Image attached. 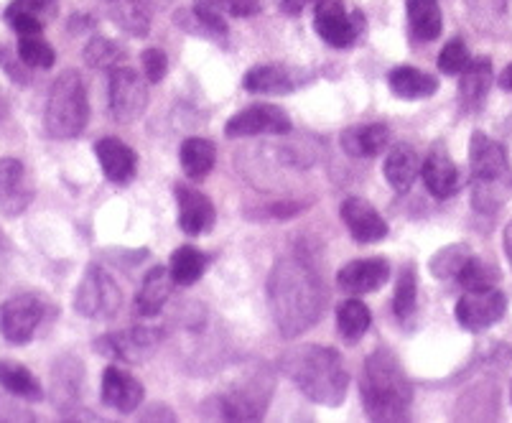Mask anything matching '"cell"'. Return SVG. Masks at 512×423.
<instances>
[{
	"label": "cell",
	"instance_id": "7402d4cb",
	"mask_svg": "<svg viewBox=\"0 0 512 423\" xmlns=\"http://www.w3.org/2000/svg\"><path fill=\"white\" fill-rule=\"evenodd\" d=\"M174 276H171L169 268L153 266L151 271L143 276L141 291L136 296V316L141 319H151L164 311L166 301H169L171 291H174Z\"/></svg>",
	"mask_w": 512,
	"mask_h": 423
},
{
	"label": "cell",
	"instance_id": "4fadbf2b",
	"mask_svg": "<svg viewBox=\"0 0 512 423\" xmlns=\"http://www.w3.org/2000/svg\"><path fill=\"white\" fill-rule=\"evenodd\" d=\"M161 342V332L153 327H130L125 332L105 334L95 342V350L110 360L120 362H143L153 355L156 345Z\"/></svg>",
	"mask_w": 512,
	"mask_h": 423
},
{
	"label": "cell",
	"instance_id": "60d3db41",
	"mask_svg": "<svg viewBox=\"0 0 512 423\" xmlns=\"http://www.w3.org/2000/svg\"><path fill=\"white\" fill-rule=\"evenodd\" d=\"M202 3L232 18H250L263 8V0H202Z\"/></svg>",
	"mask_w": 512,
	"mask_h": 423
},
{
	"label": "cell",
	"instance_id": "ee69618b",
	"mask_svg": "<svg viewBox=\"0 0 512 423\" xmlns=\"http://www.w3.org/2000/svg\"><path fill=\"white\" fill-rule=\"evenodd\" d=\"M306 3H309V0H283L281 8L283 13H288V16H299V13L306 8Z\"/></svg>",
	"mask_w": 512,
	"mask_h": 423
},
{
	"label": "cell",
	"instance_id": "7c38bea8",
	"mask_svg": "<svg viewBox=\"0 0 512 423\" xmlns=\"http://www.w3.org/2000/svg\"><path fill=\"white\" fill-rule=\"evenodd\" d=\"M293 123L286 110L278 105H250L232 115L225 125L227 138H250V136H286L291 133Z\"/></svg>",
	"mask_w": 512,
	"mask_h": 423
},
{
	"label": "cell",
	"instance_id": "ba28073f",
	"mask_svg": "<svg viewBox=\"0 0 512 423\" xmlns=\"http://www.w3.org/2000/svg\"><path fill=\"white\" fill-rule=\"evenodd\" d=\"M46 301L39 294H18L0 304V334L11 345H29L46 314Z\"/></svg>",
	"mask_w": 512,
	"mask_h": 423
},
{
	"label": "cell",
	"instance_id": "8992f818",
	"mask_svg": "<svg viewBox=\"0 0 512 423\" xmlns=\"http://www.w3.org/2000/svg\"><path fill=\"white\" fill-rule=\"evenodd\" d=\"M123 306V291L115 278L102 266H90L74 291V309L85 319L105 322L113 319Z\"/></svg>",
	"mask_w": 512,
	"mask_h": 423
},
{
	"label": "cell",
	"instance_id": "277c9868",
	"mask_svg": "<svg viewBox=\"0 0 512 423\" xmlns=\"http://www.w3.org/2000/svg\"><path fill=\"white\" fill-rule=\"evenodd\" d=\"M469 169H472V204L479 212H495L512 197V166L507 148L482 130L469 141Z\"/></svg>",
	"mask_w": 512,
	"mask_h": 423
},
{
	"label": "cell",
	"instance_id": "d6a6232c",
	"mask_svg": "<svg viewBox=\"0 0 512 423\" xmlns=\"http://www.w3.org/2000/svg\"><path fill=\"white\" fill-rule=\"evenodd\" d=\"M209 266V258L202 253V250L192 248V245H181L171 253L169 271L174 276L176 286H194L199 278L204 276Z\"/></svg>",
	"mask_w": 512,
	"mask_h": 423
},
{
	"label": "cell",
	"instance_id": "9a60e30c",
	"mask_svg": "<svg viewBox=\"0 0 512 423\" xmlns=\"http://www.w3.org/2000/svg\"><path fill=\"white\" fill-rule=\"evenodd\" d=\"M421 176L423 184H426L428 194L434 199H449L459 192L462 187V174H459V166L454 164V158L449 156V151L444 148V143H436L428 156L423 158L421 164Z\"/></svg>",
	"mask_w": 512,
	"mask_h": 423
},
{
	"label": "cell",
	"instance_id": "cb8c5ba5",
	"mask_svg": "<svg viewBox=\"0 0 512 423\" xmlns=\"http://www.w3.org/2000/svg\"><path fill=\"white\" fill-rule=\"evenodd\" d=\"M492 85V59L479 57L467 64L459 79V102L464 110H479Z\"/></svg>",
	"mask_w": 512,
	"mask_h": 423
},
{
	"label": "cell",
	"instance_id": "8fae6325",
	"mask_svg": "<svg viewBox=\"0 0 512 423\" xmlns=\"http://www.w3.org/2000/svg\"><path fill=\"white\" fill-rule=\"evenodd\" d=\"M507 299L500 288H484V291H464L456 301V322L467 332H484L505 316Z\"/></svg>",
	"mask_w": 512,
	"mask_h": 423
},
{
	"label": "cell",
	"instance_id": "83f0119b",
	"mask_svg": "<svg viewBox=\"0 0 512 423\" xmlns=\"http://www.w3.org/2000/svg\"><path fill=\"white\" fill-rule=\"evenodd\" d=\"M176 26H181V29L194 36H202V39H220V36L227 34V23L222 21L220 11L209 8L202 0L189 11L176 13Z\"/></svg>",
	"mask_w": 512,
	"mask_h": 423
},
{
	"label": "cell",
	"instance_id": "b9f144b4",
	"mask_svg": "<svg viewBox=\"0 0 512 423\" xmlns=\"http://www.w3.org/2000/svg\"><path fill=\"white\" fill-rule=\"evenodd\" d=\"M141 64H143V72H146L148 82H161L169 72V57H166L161 49H146L141 54Z\"/></svg>",
	"mask_w": 512,
	"mask_h": 423
},
{
	"label": "cell",
	"instance_id": "d590c367",
	"mask_svg": "<svg viewBox=\"0 0 512 423\" xmlns=\"http://www.w3.org/2000/svg\"><path fill=\"white\" fill-rule=\"evenodd\" d=\"M497 278H500V273L495 271L492 263H484L482 258L472 255V258L467 260V266L462 268V273H459V278H456V283H459L464 291H484V288L495 286Z\"/></svg>",
	"mask_w": 512,
	"mask_h": 423
},
{
	"label": "cell",
	"instance_id": "9c48e42d",
	"mask_svg": "<svg viewBox=\"0 0 512 423\" xmlns=\"http://www.w3.org/2000/svg\"><path fill=\"white\" fill-rule=\"evenodd\" d=\"M273 395V380L265 378L263 373L253 375L242 385L232 388L217 401L220 406V416L227 421H258L263 418L265 408L271 403Z\"/></svg>",
	"mask_w": 512,
	"mask_h": 423
},
{
	"label": "cell",
	"instance_id": "bcb514c9",
	"mask_svg": "<svg viewBox=\"0 0 512 423\" xmlns=\"http://www.w3.org/2000/svg\"><path fill=\"white\" fill-rule=\"evenodd\" d=\"M500 87L505 92H512V64H507L505 72L500 74Z\"/></svg>",
	"mask_w": 512,
	"mask_h": 423
},
{
	"label": "cell",
	"instance_id": "8d00e7d4",
	"mask_svg": "<svg viewBox=\"0 0 512 423\" xmlns=\"http://www.w3.org/2000/svg\"><path fill=\"white\" fill-rule=\"evenodd\" d=\"M85 62L92 69H115L125 62V49L115 41L95 36L85 49Z\"/></svg>",
	"mask_w": 512,
	"mask_h": 423
},
{
	"label": "cell",
	"instance_id": "e575fe53",
	"mask_svg": "<svg viewBox=\"0 0 512 423\" xmlns=\"http://www.w3.org/2000/svg\"><path fill=\"white\" fill-rule=\"evenodd\" d=\"M418 306V278H416V268L406 266L403 273L398 278V286H395V296H393V311L398 316L400 322H406L416 314Z\"/></svg>",
	"mask_w": 512,
	"mask_h": 423
},
{
	"label": "cell",
	"instance_id": "7dc6e473",
	"mask_svg": "<svg viewBox=\"0 0 512 423\" xmlns=\"http://www.w3.org/2000/svg\"><path fill=\"white\" fill-rule=\"evenodd\" d=\"M0 250H3V235H0Z\"/></svg>",
	"mask_w": 512,
	"mask_h": 423
},
{
	"label": "cell",
	"instance_id": "74e56055",
	"mask_svg": "<svg viewBox=\"0 0 512 423\" xmlns=\"http://www.w3.org/2000/svg\"><path fill=\"white\" fill-rule=\"evenodd\" d=\"M18 59H21L26 67H39V69H51L57 62V51L51 49L49 41L39 36H21L18 41Z\"/></svg>",
	"mask_w": 512,
	"mask_h": 423
},
{
	"label": "cell",
	"instance_id": "4dcf8cb0",
	"mask_svg": "<svg viewBox=\"0 0 512 423\" xmlns=\"http://www.w3.org/2000/svg\"><path fill=\"white\" fill-rule=\"evenodd\" d=\"M372 324V314L360 299H347L337 306V332L344 342L355 345L367 334Z\"/></svg>",
	"mask_w": 512,
	"mask_h": 423
},
{
	"label": "cell",
	"instance_id": "44dd1931",
	"mask_svg": "<svg viewBox=\"0 0 512 423\" xmlns=\"http://www.w3.org/2000/svg\"><path fill=\"white\" fill-rule=\"evenodd\" d=\"M242 87L253 95H288V92L299 90L301 79L283 64H258L245 72Z\"/></svg>",
	"mask_w": 512,
	"mask_h": 423
},
{
	"label": "cell",
	"instance_id": "1f68e13d",
	"mask_svg": "<svg viewBox=\"0 0 512 423\" xmlns=\"http://www.w3.org/2000/svg\"><path fill=\"white\" fill-rule=\"evenodd\" d=\"M408 21H411V29L418 39L434 41L441 36V26H444V18H441L439 0H406Z\"/></svg>",
	"mask_w": 512,
	"mask_h": 423
},
{
	"label": "cell",
	"instance_id": "e0dca14e",
	"mask_svg": "<svg viewBox=\"0 0 512 423\" xmlns=\"http://www.w3.org/2000/svg\"><path fill=\"white\" fill-rule=\"evenodd\" d=\"M339 215H342V222L347 225L349 235L355 237L357 243L370 245L388 237V222L362 197L344 199L342 207H339Z\"/></svg>",
	"mask_w": 512,
	"mask_h": 423
},
{
	"label": "cell",
	"instance_id": "d6986e66",
	"mask_svg": "<svg viewBox=\"0 0 512 423\" xmlns=\"http://www.w3.org/2000/svg\"><path fill=\"white\" fill-rule=\"evenodd\" d=\"M146 398V390L138 378L128 373V370H120V367H107L102 373V403L110 408H115L118 413H133L138 411V406Z\"/></svg>",
	"mask_w": 512,
	"mask_h": 423
},
{
	"label": "cell",
	"instance_id": "2e32d148",
	"mask_svg": "<svg viewBox=\"0 0 512 423\" xmlns=\"http://www.w3.org/2000/svg\"><path fill=\"white\" fill-rule=\"evenodd\" d=\"M390 278L388 258H357L337 273V286L352 296H365L383 288Z\"/></svg>",
	"mask_w": 512,
	"mask_h": 423
},
{
	"label": "cell",
	"instance_id": "7a4b0ae2",
	"mask_svg": "<svg viewBox=\"0 0 512 423\" xmlns=\"http://www.w3.org/2000/svg\"><path fill=\"white\" fill-rule=\"evenodd\" d=\"M362 406L372 421H406L413 403V385L398 357L388 350L372 352L360 380Z\"/></svg>",
	"mask_w": 512,
	"mask_h": 423
},
{
	"label": "cell",
	"instance_id": "ab89813d",
	"mask_svg": "<svg viewBox=\"0 0 512 423\" xmlns=\"http://www.w3.org/2000/svg\"><path fill=\"white\" fill-rule=\"evenodd\" d=\"M16 13H26V16H34L46 23L57 16V0H13L6 16H16Z\"/></svg>",
	"mask_w": 512,
	"mask_h": 423
},
{
	"label": "cell",
	"instance_id": "f35d334b",
	"mask_svg": "<svg viewBox=\"0 0 512 423\" xmlns=\"http://www.w3.org/2000/svg\"><path fill=\"white\" fill-rule=\"evenodd\" d=\"M469 62H472V57H469V49L462 39H451L449 44H444V49L439 54V69L444 74H449V77L462 74Z\"/></svg>",
	"mask_w": 512,
	"mask_h": 423
},
{
	"label": "cell",
	"instance_id": "c3c4849f",
	"mask_svg": "<svg viewBox=\"0 0 512 423\" xmlns=\"http://www.w3.org/2000/svg\"><path fill=\"white\" fill-rule=\"evenodd\" d=\"M0 115H3V105H0Z\"/></svg>",
	"mask_w": 512,
	"mask_h": 423
},
{
	"label": "cell",
	"instance_id": "d4e9b609",
	"mask_svg": "<svg viewBox=\"0 0 512 423\" xmlns=\"http://www.w3.org/2000/svg\"><path fill=\"white\" fill-rule=\"evenodd\" d=\"M383 174L395 192H408L413 187V181L418 179V174H421V158L413 151V146L398 143L385 158Z\"/></svg>",
	"mask_w": 512,
	"mask_h": 423
},
{
	"label": "cell",
	"instance_id": "4316f807",
	"mask_svg": "<svg viewBox=\"0 0 512 423\" xmlns=\"http://www.w3.org/2000/svg\"><path fill=\"white\" fill-rule=\"evenodd\" d=\"M0 388L29 403L44 401V388L29 367L13 360H0Z\"/></svg>",
	"mask_w": 512,
	"mask_h": 423
},
{
	"label": "cell",
	"instance_id": "836d02e7",
	"mask_svg": "<svg viewBox=\"0 0 512 423\" xmlns=\"http://www.w3.org/2000/svg\"><path fill=\"white\" fill-rule=\"evenodd\" d=\"M469 258H472L469 245H446V248H441L439 253H434V258L428 260V271L439 281H456Z\"/></svg>",
	"mask_w": 512,
	"mask_h": 423
},
{
	"label": "cell",
	"instance_id": "30bf717a",
	"mask_svg": "<svg viewBox=\"0 0 512 423\" xmlns=\"http://www.w3.org/2000/svg\"><path fill=\"white\" fill-rule=\"evenodd\" d=\"M362 23H365V16L360 11L349 16L344 11L342 0H316L314 29L334 49H347V46L355 44Z\"/></svg>",
	"mask_w": 512,
	"mask_h": 423
},
{
	"label": "cell",
	"instance_id": "f1b7e54d",
	"mask_svg": "<svg viewBox=\"0 0 512 423\" xmlns=\"http://www.w3.org/2000/svg\"><path fill=\"white\" fill-rule=\"evenodd\" d=\"M179 161L181 169L189 179L199 181L214 169V161H217V148L207 138H186L179 148Z\"/></svg>",
	"mask_w": 512,
	"mask_h": 423
},
{
	"label": "cell",
	"instance_id": "52a82bcc",
	"mask_svg": "<svg viewBox=\"0 0 512 423\" xmlns=\"http://www.w3.org/2000/svg\"><path fill=\"white\" fill-rule=\"evenodd\" d=\"M107 100H110V113L118 123H136L148 110V85L138 77L136 69L115 67L110 69L107 79Z\"/></svg>",
	"mask_w": 512,
	"mask_h": 423
},
{
	"label": "cell",
	"instance_id": "5bb4252c",
	"mask_svg": "<svg viewBox=\"0 0 512 423\" xmlns=\"http://www.w3.org/2000/svg\"><path fill=\"white\" fill-rule=\"evenodd\" d=\"M36 187L18 158H0V212L6 217L23 215L34 202Z\"/></svg>",
	"mask_w": 512,
	"mask_h": 423
},
{
	"label": "cell",
	"instance_id": "603a6c76",
	"mask_svg": "<svg viewBox=\"0 0 512 423\" xmlns=\"http://www.w3.org/2000/svg\"><path fill=\"white\" fill-rule=\"evenodd\" d=\"M344 153L352 158H375L388 148L390 128L383 123H365V125H349L339 138Z\"/></svg>",
	"mask_w": 512,
	"mask_h": 423
},
{
	"label": "cell",
	"instance_id": "5b68a950",
	"mask_svg": "<svg viewBox=\"0 0 512 423\" xmlns=\"http://www.w3.org/2000/svg\"><path fill=\"white\" fill-rule=\"evenodd\" d=\"M87 120H90V102H87L85 82L74 69H67L54 79L46 97V133L59 141H69L85 133Z\"/></svg>",
	"mask_w": 512,
	"mask_h": 423
},
{
	"label": "cell",
	"instance_id": "ac0fdd59",
	"mask_svg": "<svg viewBox=\"0 0 512 423\" xmlns=\"http://www.w3.org/2000/svg\"><path fill=\"white\" fill-rule=\"evenodd\" d=\"M176 204H179V227L186 235H207L217 222V209L212 199L202 194L199 189L179 184L174 189Z\"/></svg>",
	"mask_w": 512,
	"mask_h": 423
},
{
	"label": "cell",
	"instance_id": "6da1fadb",
	"mask_svg": "<svg viewBox=\"0 0 512 423\" xmlns=\"http://www.w3.org/2000/svg\"><path fill=\"white\" fill-rule=\"evenodd\" d=\"M268 304L281 337L296 339L319 322L324 283L304 260L281 258L268 276Z\"/></svg>",
	"mask_w": 512,
	"mask_h": 423
},
{
	"label": "cell",
	"instance_id": "484cf974",
	"mask_svg": "<svg viewBox=\"0 0 512 423\" xmlns=\"http://www.w3.org/2000/svg\"><path fill=\"white\" fill-rule=\"evenodd\" d=\"M388 85L390 92L400 100H426V97L436 95L439 90V82L431 74L421 72L416 67H395L393 72L388 74Z\"/></svg>",
	"mask_w": 512,
	"mask_h": 423
},
{
	"label": "cell",
	"instance_id": "3957f363",
	"mask_svg": "<svg viewBox=\"0 0 512 423\" xmlns=\"http://www.w3.org/2000/svg\"><path fill=\"white\" fill-rule=\"evenodd\" d=\"M283 373L296 388L319 406L337 408L347 398L349 375L342 355L332 347L306 345L283 357Z\"/></svg>",
	"mask_w": 512,
	"mask_h": 423
},
{
	"label": "cell",
	"instance_id": "7bdbcfd3",
	"mask_svg": "<svg viewBox=\"0 0 512 423\" xmlns=\"http://www.w3.org/2000/svg\"><path fill=\"white\" fill-rule=\"evenodd\" d=\"M0 67L6 69V74H8V77H11L13 82H18V85H26V82H29V74L23 72V69L18 67L16 62H13L11 51H8V49H3V46H0Z\"/></svg>",
	"mask_w": 512,
	"mask_h": 423
},
{
	"label": "cell",
	"instance_id": "ffe728a7",
	"mask_svg": "<svg viewBox=\"0 0 512 423\" xmlns=\"http://www.w3.org/2000/svg\"><path fill=\"white\" fill-rule=\"evenodd\" d=\"M95 156L102 166V174L113 184H128L138 171L136 151L120 138H102L95 143Z\"/></svg>",
	"mask_w": 512,
	"mask_h": 423
},
{
	"label": "cell",
	"instance_id": "f546056e",
	"mask_svg": "<svg viewBox=\"0 0 512 423\" xmlns=\"http://www.w3.org/2000/svg\"><path fill=\"white\" fill-rule=\"evenodd\" d=\"M107 16L113 18L115 26L130 36H146L151 29V18H148L146 6L141 0H105Z\"/></svg>",
	"mask_w": 512,
	"mask_h": 423
},
{
	"label": "cell",
	"instance_id": "f6af8a7d",
	"mask_svg": "<svg viewBox=\"0 0 512 423\" xmlns=\"http://www.w3.org/2000/svg\"><path fill=\"white\" fill-rule=\"evenodd\" d=\"M502 245H505V255H507V263L512 268V220L507 222L505 232H502Z\"/></svg>",
	"mask_w": 512,
	"mask_h": 423
}]
</instances>
